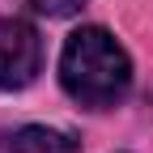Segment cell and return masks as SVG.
Wrapping results in <instances>:
<instances>
[{
    "mask_svg": "<svg viewBox=\"0 0 153 153\" xmlns=\"http://www.w3.org/2000/svg\"><path fill=\"white\" fill-rule=\"evenodd\" d=\"M43 68V38L22 17H0V89H26Z\"/></svg>",
    "mask_w": 153,
    "mask_h": 153,
    "instance_id": "7a4b0ae2",
    "label": "cell"
},
{
    "mask_svg": "<svg viewBox=\"0 0 153 153\" xmlns=\"http://www.w3.org/2000/svg\"><path fill=\"white\" fill-rule=\"evenodd\" d=\"M17 4H26L30 13H43V17H72L85 9V0H17Z\"/></svg>",
    "mask_w": 153,
    "mask_h": 153,
    "instance_id": "277c9868",
    "label": "cell"
},
{
    "mask_svg": "<svg viewBox=\"0 0 153 153\" xmlns=\"http://www.w3.org/2000/svg\"><path fill=\"white\" fill-rule=\"evenodd\" d=\"M60 85L85 111H111L132 89V55L102 26H81L60 51Z\"/></svg>",
    "mask_w": 153,
    "mask_h": 153,
    "instance_id": "6da1fadb",
    "label": "cell"
},
{
    "mask_svg": "<svg viewBox=\"0 0 153 153\" xmlns=\"http://www.w3.org/2000/svg\"><path fill=\"white\" fill-rule=\"evenodd\" d=\"M0 153H81V140L47 123H26L0 136Z\"/></svg>",
    "mask_w": 153,
    "mask_h": 153,
    "instance_id": "3957f363",
    "label": "cell"
}]
</instances>
